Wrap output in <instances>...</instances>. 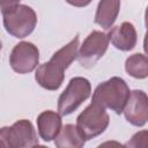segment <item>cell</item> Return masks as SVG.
<instances>
[{
    "mask_svg": "<svg viewBox=\"0 0 148 148\" xmlns=\"http://www.w3.org/2000/svg\"><path fill=\"white\" fill-rule=\"evenodd\" d=\"M143 50L146 52V54L148 56V30L145 35V40H143Z\"/></svg>",
    "mask_w": 148,
    "mask_h": 148,
    "instance_id": "17",
    "label": "cell"
},
{
    "mask_svg": "<svg viewBox=\"0 0 148 148\" xmlns=\"http://www.w3.org/2000/svg\"><path fill=\"white\" fill-rule=\"evenodd\" d=\"M77 53L79 36L76 35L68 44L58 50L47 62L37 68L35 74L37 83L47 90H57L64 82L65 71L77 58Z\"/></svg>",
    "mask_w": 148,
    "mask_h": 148,
    "instance_id": "1",
    "label": "cell"
},
{
    "mask_svg": "<svg viewBox=\"0 0 148 148\" xmlns=\"http://www.w3.org/2000/svg\"><path fill=\"white\" fill-rule=\"evenodd\" d=\"M109 37L102 31L94 30L88 35L79 49L77 61L86 68L92 67L106 52L109 46Z\"/></svg>",
    "mask_w": 148,
    "mask_h": 148,
    "instance_id": "7",
    "label": "cell"
},
{
    "mask_svg": "<svg viewBox=\"0 0 148 148\" xmlns=\"http://www.w3.org/2000/svg\"><path fill=\"white\" fill-rule=\"evenodd\" d=\"M39 61V51L30 42H21L14 46L9 57L10 67L18 74L32 72Z\"/></svg>",
    "mask_w": 148,
    "mask_h": 148,
    "instance_id": "8",
    "label": "cell"
},
{
    "mask_svg": "<svg viewBox=\"0 0 148 148\" xmlns=\"http://www.w3.org/2000/svg\"><path fill=\"white\" fill-rule=\"evenodd\" d=\"M1 148H35L38 139L32 124L27 120H17L10 127H2L0 131Z\"/></svg>",
    "mask_w": 148,
    "mask_h": 148,
    "instance_id": "4",
    "label": "cell"
},
{
    "mask_svg": "<svg viewBox=\"0 0 148 148\" xmlns=\"http://www.w3.org/2000/svg\"><path fill=\"white\" fill-rule=\"evenodd\" d=\"M35 148H47V147H45V146H40V145H38V146H36Z\"/></svg>",
    "mask_w": 148,
    "mask_h": 148,
    "instance_id": "19",
    "label": "cell"
},
{
    "mask_svg": "<svg viewBox=\"0 0 148 148\" xmlns=\"http://www.w3.org/2000/svg\"><path fill=\"white\" fill-rule=\"evenodd\" d=\"M126 120L134 126H143L148 121V96L142 90L131 91L124 109Z\"/></svg>",
    "mask_w": 148,
    "mask_h": 148,
    "instance_id": "9",
    "label": "cell"
},
{
    "mask_svg": "<svg viewBox=\"0 0 148 148\" xmlns=\"http://www.w3.org/2000/svg\"><path fill=\"white\" fill-rule=\"evenodd\" d=\"M37 126L40 138L45 141H51L59 135L62 128L61 117L54 111H43L37 118Z\"/></svg>",
    "mask_w": 148,
    "mask_h": 148,
    "instance_id": "11",
    "label": "cell"
},
{
    "mask_svg": "<svg viewBox=\"0 0 148 148\" xmlns=\"http://www.w3.org/2000/svg\"><path fill=\"white\" fill-rule=\"evenodd\" d=\"M130 95L131 91L127 83L121 77L114 76L97 86L92 95V101L120 114L124 112Z\"/></svg>",
    "mask_w": 148,
    "mask_h": 148,
    "instance_id": "3",
    "label": "cell"
},
{
    "mask_svg": "<svg viewBox=\"0 0 148 148\" xmlns=\"http://www.w3.org/2000/svg\"><path fill=\"white\" fill-rule=\"evenodd\" d=\"M125 69L135 79L148 77V57L141 53H135L128 57L125 62Z\"/></svg>",
    "mask_w": 148,
    "mask_h": 148,
    "instance_id": "14",
    "label": "cell"
},
{
    "mask_svg": "<svg viewBox=\"0 0 148 148\" xmlns=\"http://www.w3.org/2000/svg\"><path fill=\"white\" fill-rule=\"evenodd\" d=\"M91 92L90 82L81 76L69 81L67 88L62 91L58 99V111L60 116H68L74 112Z\"/></svg>",
    "mask_w": 148,
    "mask_h": 148,
    "instance_id": "6",
    "label": "cell"
},
{
    "mask_svg": "<svg viewBox=\"0 0 148 148\" xmlns=\"http://www.w3.org/2000/svg\"><path fill=\"white\" fill-rule=\"evenodd\" d=\"M109 123L110 118L105 108L94 101H91L76 119V126L86 140L102 134L109 126Z\"/></svg>",
    "mask_w": 148,
    "mask_h": 148,
    "instance_id": "5",
    "label": "cell"
},
{
    "mask_svg": "<svg viewBox=\"0 0 148 148\" xmlns=\"http://www.w3.org/2000/svg\"><path fill=\"white\" fill-rule=\"evenodd\" d=\"M97 148H125V146H123L118 141H105L101 143Z\"/></svg>",
    "mask_w": 148,
    "mask_h": 148,
    "instance_id": "16",
    "label": "cell"
},
{
    "mask_svg": "<svg viewBox=\"0 0 148 148\" xmlns=\"http://www.w3.org/2000/svg\"><path fill=\"white\" fill-rule=\"evenodd\" d=\"M86 139L76 125H65L56 138V148H83Z\"/></svg>",
    "mask_w": 148,
    "mask_h": 148,
    "instance_id": "13",
    "label": "cell"
},
{
    "mask_svg": "<svg viewBox=\"0 0 148 148\" xmlns=\"http://www.w3.org/2000/svg\"><path fill=\"white\" fill-rule=\"evenodd\" d=\"M120 8V1L118 0H104L101 1L97 6L95 23L102 27L103 29H110L117 20Z\"/></svg>",
    "mask_w": 148,
    "mask_h": 148,
    "instance_id": "12",
    "label": "cell"
},
{
    "mask_svg": "<svg viewBox=\"0 0 148 148\" xmlns=\"http://www.w3.org/2000/svg\"><path fill=\"white\" fill-rule=\"evenodd\" d=\"M0 7L3 25L8 34L17 38H24L34 31L37 24V15L31 7L18 1H1Z\"/></svg>",
    "mask_w": 148,
    "mask_h": 148,
    "instance_id": "2",
    "label": "cell"
},
{
    "mask_svg": "<svg viewBox=\"0 0 148 148\" xmlns=\"http://www.w3.org/2000/svg\"><path fill=\"white\" fill-rule=\"evenodd\" d=\"M125 148H148V130L136 132L125 143Z\"/></svg>",
    "mask_w": 148,
    "mask_h": 148,
    "instance_id": "15",
    "label": "cell"
},
{
    "mask_svg": "<svg viewBox=\"0 0 148 148\" xmlns=\"http://www.w3.org/2000/svg\"><path fill=\"white\" fill-rule=\"evenodd\" d=\"M145 24H146V28L148 30V7L146 9V14H145Z\"/></svg>",
    "mask_w": 148,
    "mask_h": 148,
    "instance_id": "18",
    "label": "cell"
},
{
    "mask_svg": "<svg viewBox=\"0 0 148 148\" xmlns=\"http://www.w3.org/2000/svg\"><path fill=\"white\" fill-rule=\"evenodd\" d=\"M108 37L112 45L121 51H130L136 44V31L130 22H123L120 25L112 28Z\"/></svg>",
    "mask_w": 148,
    "mask_h": 148,
    "instance_id": "10",
    "label": "cell"
}]
</instances>
